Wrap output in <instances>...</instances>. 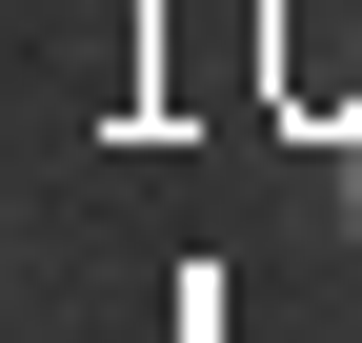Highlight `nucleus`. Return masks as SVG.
<instances>
[{"mask_svg": "<svg viewBox=\"0 0 362 343\" xmlns=\"http://www.w3.org/2000/svg\"><path fill=\"white\" fill-rule=\"evenodd\" d=\"M342 223H362V121H342Z\"/></svg>", "mask_w": 362, "mask_h": 343, "instance_id": "1", "label": "nucleus"}]
</instances>
